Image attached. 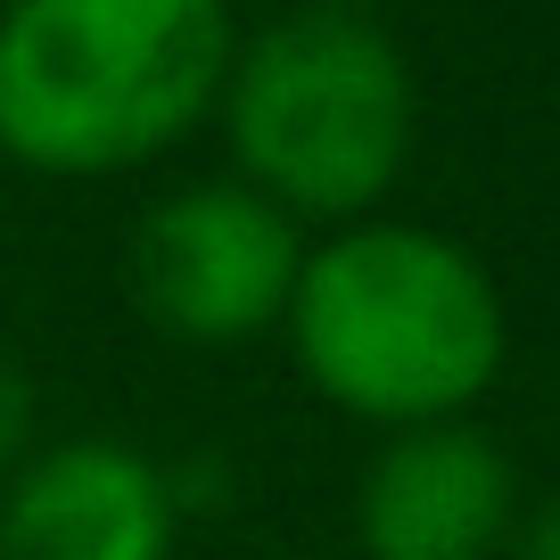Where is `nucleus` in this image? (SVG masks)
I'll list each match as a JSON object with an SVG mask.
<instances>
[{
    "mask_svg": "<svg viewBox=\"0 0 560 560\" xmlns=\"http://www.w3.org/2000/svg\"><path fill=\"white\" fill-rule=\"evenodd\" d=\"M289 354L330 412L363 429L462 420L511 354L494 272L429 223L363 214L305 247L289 298Z\"/></svg>",
    "mask_w": 560,
    "mask_h": 560,
    "instance_id": "1",
    "label": "nucleus"
},
{
    "mask_svg": "<svg viewBox=\"0 0 560 560\" xmlns=\"http://www.w3.org/2000/svg\"><path fill=\"white\" fill-rule=\"evenodd\" d=\"M231 0H0V158L42 182L158 165L223 100Z\"/></svg>",
    "mask_w": 560,
    "mask_h": 560,
    "instance_id": "2",
    "label": "nucleus"
},
{
    "mask_svg": "<svg viewBox=\"0 0 560 560\" xmlns=\"http://www.w3.org/2000/svg\"><path fill=\"white\" fill-rule=\"evenodd\" d=\"M214 124L231 174L298 223H363L412 165L420 91L396 34L347 9H289L231 50Z\"/></svg>",
    "mask_w": 560,
    "mask_h": 560,
    "instance_id": "3",
    "label": "nucleus"
},
{
    "mask_svg": "<svg viewBox=\"0 0 560 560\" xmlns=\"http://www.w3.org/2000/svg\"><path fill=\"white\" fill-rule=\"evenodd\" d=\"M305 272V223L240 174L182 182L132 231V305L182 347H247L289 322Z\"/></svg>",
    "mask_w": 560,
    "mask_h": 560,
    "instance_id": "4",
    "label": "nucleus"
},
{
    "mask_svg": "<svg viewBox=\"0 0 560 560\" xmlns=\"http://www.w3.org/2000/svg\"><path fill=\"white\" fill-rule=\"evenodd\" d=\"M520 470L511 454L462 420L387 429L354 487V544L363 560H503L520 536Z\"/></svg>",
    "mask_w": 560,
    "mask_h": 560,
    "instance_id": "5",
    "label": "nucleus"
},
{
    "mask_svg": "<svg viewBox=\"0 0 560 560\" xmlns=\"http://www.w3.org/2000/svg\"><path fill=\"white\" fill-rule=\"evenodd\" d=\"M174 470L124 438L34 445L0 487V560H174Z\"/></svg>",
    "mask_w": 560,
    "mask_h": 560,
    "instance_id": "6",
    "label": "nucleus"
},
{
    "mask_svg": "<svg viewBox=\"0 0 560 560\" xmlns=\"http://www.w3.org/2000/svg\"><path fill=\"white\" fill-rule=\"evenodd\" d=\"M34 429H42V396H34V371L18 354H0V487L34 462Z\"/></svg>",
    "mask_w": 560,
    "mask_h": 560,
    "instance_id": "7",
    "label": "nucleus"
},
{
    "mask_svg": "<svg viewBox=\"0 0 560 560\" xmlns=\"http://www.w3.org/2000/svg\"><path fill=\"white\" fill-rule=\"evenodd\" d=\"M511 560H560V494H552V503H536V511H520Z\"/></svg>",
    "mask_w": 560,
    "mask_h": 560,
    "instance_id": "8",
    "label": "nucleus"
},
{
    "mask_svg": "<svg viewBox=\"0 0 560 560\" xmlns=\"http://www.w3.org/2000/svg\"><path fill=\"white\" fill-rule=\"evenodd\" d=\"M314 9H347V18H380L387 0H314Z\"/></svg>",
    "mask_w": 560,
    "mask_h": 560,
    "instance_id": "9",
    "label": "nucleus"
}]
</instances>
